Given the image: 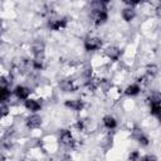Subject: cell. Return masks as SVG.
Masks as SVG:
<instances>
[{
	"instance_id": "obj_22",
	"label": "cell",
	"mask_w": 161,
	"mask_h": 161,
	"mask_svg": "<svg viewBox=\"0 0 161 161\" xmlns=\"http://www.w3.org/2000/svg\"><path fill=\"white\" fill-rule=\"evenodd\" d=\"M9 114V108L6 104H0V118Z\"/></svg>"
},
{
	"instance_id": "obj_19",
	"label": "cell",
	"mask_w": 161,
	"mask_h": 161,
	"mask_svg": "<svg viewBox=\"0 0 161 161\" xmlns=\"http://www.w3.org/2000/svg\"><path fill=\"white\" fill-rule=\"evenodd\" d=\"M11 92L8 87H0V103H5L9 97H10Z\"/></svg>"
},
{
	"instance_id": "obj_4",
	"label": "cell",
	"mask_w": 161,
	"mask_h": 161,
	"mask_svg": "<svg viewBox=\"0 0 161 161\" xmlns=\"http://www.w3.org/2000/svg\"><path fill=\"white\" fill-rule=\"evenodd\" d=\"M102 48V40L97 36H91L84 40V49L87 52H96Z\"/></svg>"
},
{
	"instance_id": "obj_9",
	"label": "cell",
	"mask_w": 161,
	"mask_h": 161,
	"mask_svg": "<svg viewBox=\"0 0 161 161\" xmlns=\"http://www.w3.org/2000/svg\"><path fill=\"white\" fill-rule=\"evenodd\" d=\"M25 123H26V127H28V128L35 130V128L40 127V125H42V117L38 116V114H31V116H29V117L26 118Z\"/></svg>"
},
{
	"instance_id": "obj_18",
	"label": "cell",
	"mask_w": 161,
	"mask_h": 161,
	"mask_svg": "<svg viewBox=\"0 0 161 161\" xmlns=\"http://www.w3.org/2000/svg\"><path fill=\"white\" fill-rule=\"evenodd\" d=\"M140 92H141V87L138 86V84H131V86H128L127 88H126V91H125V93L127 94V96H137V94H140Z\"/></svg>"
},
{
	"instance_id": "obj_6",
	"label": "cell",
	"mask_w": 161,
	"mask_h": 161,
	"mask_svg": "<svg viewBox=\"0 0 161 161\" xmlns=\"http://www.w3.org/2000/svg\"><path fill=\"white\" fill-rule=\"evenodd\" d=\"M108 19V14L107 10H102V11H92V20L94 25H102L107 21Z\"/></svg>"
},
{
	"instance_id": "obj_23",
	"label": "cell",
	"mask_w": 161,
	"mask_h": 161,
	"mask_svg": "<svg viewBox=\"0 0 161 161\" xmlns=\"http://www.w3.org/2000/svg\"><path fill=\"white\" fill-rule=\"evenodd\" d=\"M128 160L130 161H138L140 160V152L138 151H132L128 155Z\"/></svg>"
},
{
	"instance_id": "obj_25",
	"label": "cell",
	"mask_w": 161,
	"mask_h": 161,
	"mask_svg": "<svg viewBox=\"0 0 161 161\" xmlns=\"http://www.w3.org/2000/svg\"><path fill=\"white\" fill-rule=\"evenodd\" d=\"M6 158H5V156L3 155V153H0V161H5Z\"/></svg>"
},
{
	"instance_id": "obj_20",
	"label": "cell",
	"mask_w": 161,
	"mask_h": 161,
	"mask_svg": "<svg viewBox=\"0 0 161 161\" xmlns=\"http://www.w3.org/2000/svg\"><path fill=\"white\" fill-rule=\"evenodd\" d=\"M157 73H158V68H157L156 64H148L147 65V68H146V75L150 79H152Z\"/></svg>"
},
{
	"instance_id": "obj_24",
	"label": "cell",
	"mask_w": 161,
	"mask_h": 161,
	"mask_svg": "<svg viewBox=\"0 0 161 161\" xmlns=\"http://www.w3.org/2000/svg\"><path fill=\"white\" fill-rule=\"evenodd\" d=\"M138 161H157V158L153 155H146V156L141 157Z\"/></svg>"
},
{
	"instance_id": "obj_13",
	"label": "cell",
	"mask_w": 161,
	"mask_h": 161,
	"mask_svg": "<svg viewBox=\"0 0 161 161\" xmlns=\"http://www.w3.org/2000/svg\"><path fill=\"white\" fill-rule=\"evenodd\" d=\"M24 106H25L26 109H29L31 112H36V111H39L42 108V104L36 99H30V98L24 101Z\"/></svg>"
},
{
	"instance_id": "obj_1",
	"label": "cell",
	"mask_w": 161,
	"mask_h": 161,
	"mask_svg": "<svg viewBox=\"0 0 161 161\" xmlns=\"http://www.w3.org/2000/svg\"><path fill=\"white\" fill-rule=\"evenodd\" d=\"M58 137H59V142L62 145H64L65 147H74L75 146V140H74V137L69 130H60Z\"/></svg>"
},
{
	"instance_id": "obj_7",
	"label": "cell",
	"mask_w": 161,
	"mask_h": 161,
	"mask_svg": "<svg viewBox=\"0 0 161 161\" xmlns=\"http://www.w3.org/2000/svg\"><path fill=\"white\" fill-rule=\"evenodd\" d=\"M104 54H106L107 58H109L111 60L116 62V60H118L119 57H121V49H119L118 47H116V45H109V47L106 48Z\"/></svg>"
},
{
	"instance_id": "obj_14",
	"label": "cell",
	"mask_w": 161,
	"mask_h": 161,
	"mask_svg": "<svg viewBox=\"0 0 161 161\" xmlns=\"http://www.w3.org/2000/svg\"><path fill=\"white\" fill-rule=\"evenodd\" d=\"M31 50H33L34 57H42V55H44V43L35 42L31 45Z\"/></svg>"
},
{
	"instance_id": "obj_16",
	"label": "cell",
	"mask_w": 161,
	"mask_h": 161,
	"mask_svg": "<svg viewBox=\"0 0 161 161\" xmlns=\"http://www.w3.org/2000/svg\"><path fill=\"white\" fill-rule=\"evenodd\" d=\"M136 16V11H135V9L133 8H125L123 10H122V18L126 20V21H131L133 18Z\"/></svg>"
},
{
	"instance_id": "obj_27",
	"label": "cell",
	"mask_w": 161,
	"mask_h": 161,
	"mask_svg": "<svg viewBox=\"0 0 161 161\" xmlns=\"http://www.w3.org/2000/svg\"><path fill=\"white\" fill-rule=\"evenodd\" d=\"M0 44H1V39H0Z\"/></svg>"
},
{
	"instance_id": "obj_8",
	"label": "cell",
	"mask_w": 161,
	"mask_h": 161,
	"mask_svg": "<svg viewBox=\"0 0 161 161\" xmlns=\"http://www.w3.org/2000/svg\"><path fill=\"white\" fill-rule=\"evenodd\" d=\"M14 94L16 96L18 99L25 101V99H28V97L30 94V89L28 87H25V86H16L14 88Z\"/></svg>"
},
{
	"instance_id": "obj_12",
	"label": "cell",
	"mask_w": 161,
	"mask_h": 161,
	"mask_svg": "<svg viewBox=\"0 0 161 161\" xmlns=\"http://www.w3.org/2000/svg\"><path fill=\"white\" fill-rule=\"evenodd\" d=\"M99 78L98 77H96V75H91L89 78H87L86 79V87H87V89L88 91H91V92H94L98 87H99Z\"/></svg>"
},
{
	"instance_id": "obj_17",
	"label": "cell",
	"mask_w": 161,
	"mask_h": 161,
	"mask_svg": "<svg viewBox=\"0 0 161 161\" xmlns=\"http://www.w3.org/2000/svg\"><path fill=\"white\" fill-rule=\"evenodd\" d=\"M107 1H93L91 4V9L92 11H102V10H107Z\"/></svg>"
},
{
	"instance_id": "obj_21",
	"label": "cell",
	"mask_w": 161,
	"mask_h": 161,
	"mask_svg": "<svg viewBox=\"0 0 161 161\" xmlns=\"http://www.w3.org/2000/svg\"><path fill=\"white\" fill-rule=\"evenodd\" d=\"M111 87H112V84H111V82L108 79H101L99 80V87L98 88H102L104 92H107Z\"/></svg>"
},
{
	"instance_id": "obj_15",
	"label": "cell",
	"mask_w": 161,
	"mask_h": 161,
	"mask_svg": "<svg viewBox=\"0 0 161 161\" xmlns=\"http://www.w3.org/2000/svg\"><path fill=\"white\" fill-rule=\"evenodd\" d=\"M103 126L108 130H113V128L117 127V121L112 116H104L103 117Z\"/></svg>"
},
{
	"instance_id": "obj_5",
	"label": "cell",
	"mask_w": 161,
	"mask_h": 161,
	"mask_svg": "<svg viewBox=\"0 0 161 161\" xmlns=\"http://www.w3.org/2000/svg\"><path fill=\"white\" fill-rule=\"evenodd\" d=\"M59 87L62 91L64 92H75L78 89V84L75 83L74 79H70V78H65V79H62L59 82Z\"/></svg>"
},
{
	"instance_id": "obj_3",
	"label": "cell",
	"mask_w": 161,
	"mask_h": 161,
	"mask_svg": "<svg viewBox=\"0 0 161 161\" xmlns=\"http://www.w3.org/2000/svg\"><path fill=\"white\" fill-rule=\"evenodd\" d=\"M160 101H161V97H160V94L158 93H152L151 94V97H150V112H151V114H153V116H156V117H158L160 116V112H161V103H160Z\"/></svg>"
},
{
	"instance_id": "obj_26",
	"label": "cell",
	"mask_w": 161,
	"mask_h": 161,
	"mask_svg": "<svg viewBox=\"0 0 161 161\" xmlns=\"http://www.w3.org/2000/svg\"><path fill=\"white\" fill-rule=\"evenodd\" d=\"M0 28H1V21H0Z\"/></svg>"
},
{
	"instance_id": "obj_2",
	"label": "cell",
	"mask_w": 161,
	"mask_h": 161,
	"mask_svg": "<svg viewBox=\"0 0 161 161\" xmlns=\"http://www.w3.org/2000/svg\"><path fill=\"white\" fill-rule=\"evenodd\" d=\"M48 26L54 30V31H58V30H62L67 26V19L65 18H58V16H53L50 15L49 19H48Z\"/></svg>"
},
{
	"instance_id": "obj_11",
	"label": "cell",
	"mask_w": 161,
	"mask_h": 161,
	"mask_svg": "<svg viewBox=\"0 0 161 161\" xmlns=\"http://www.w3.org/2000/svg\"><path fill=\"white\" fill-rule=\"evenodd\" d=\"M64 106L70 108L72 111H80V109H83L84 103L80 99H67L64 102Z\"/></svg>"
},
{
	"instance_id": "obj_10",
	"label": "cell",
	"mask_w": 161,
	"mask_h": 161,
	"mask_svg": "<svg viewBox=\"0 0 161 161\" xmlns=\"http://www.w3.org/2000/svg\"><path fill=\"white\" fill-rule=\"evenodd\" d=\"M132 137H133L140 145H142V146H147V145L150 143L148 137H147L141 130H138V128H136L135 131H132Z\"/></svg>"
}]
</instances>
